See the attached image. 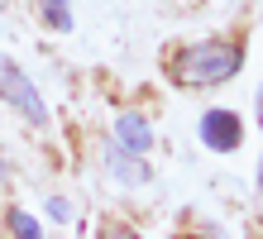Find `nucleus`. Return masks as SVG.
Masks as SVG:
<instances>
[{
    "instance_id": "nucleus-6",
    "label": "nucleus",
    "mask_w": 263,
    "mask_h": 239,
    "mask_svg": "<svg viewBox=\"0 0 263 239\" xmlns=\"http://www.w3.org/2000/svg\"><path fill=\"white\" fill-rule=\"evenodd\" d=\"M105 163H110V172H115V177L120 182H148V168L144 163H139V158H125V153H105Z\"/></svg>"
},
{
    "instance_id": "nucleus-2",
    "label": "nucleus",
    "mask_w": 263,
    "mask_h": 239,
    "mask_svg": "<svg viewBox=\"0 0 263 239\" xmlns=\"http://www.w3.org/2000/svg\"><path fill=\"white\" fill-rule=\"evenodd\" d=\"M0 96L20 110L24 120H34V124H48V105H43V96L34 91V82L20 72V62H10V58H0Z\"/></svg>"
},
{
    "instance_id": "nucleus-11",
    "label": "nucleus",
    "mask_w": 263,
    "mask_h": 239,
    "mask_svg": "<svg viewBox=\"0 0 263 239\" xmlns=\"http://www.w3.org/2000/svg\"><path fill=\"white\" fill-rule=\"evenodd\" d=\"M258 187H263V172H258Z\"/></svg>"
},
{
    "instance_id": "nucleus-10",
    "label": "nucleus",
    "mask_w": 263,
    "mask_h": 239,
    "mask_svg": "<svg viewBox=\"0 0 263 239\" xmlns=\"http://www.w3.org/2000/svg\"><path fill=\"white\" fill-rule=\"evenodd\" d=\"M258 124H263V96H258Z\"/></svg>"
},
{
    "instance_id": "nucleus-8",
    "label": "nucleus",
    "mask_w": 263,
    "mask_h": 239,
    "mask_svg": "<svg viewBox=\"0 0 263 239\" xmlns=\"http://www.w3.org/2000/svg\"><path fill=\"white\" fill-rule=\"evenodd\" d=\"M48 215H53V220H72V206H67L63 196H53V201H48Z\"/></svg>"
},
{
    "instance_id": "nucleus-5",
    "label": "nucleus",
    "mask_w": 263,
    "mask_h": 239,
    "mask_svg": "<svg viewBox=\"0 0 263 239\" xmlns=\"http://www.w3.org/2000/svg\"><path fill=\"white\" fill-rule=\"evenodd\" d=\"M34 10H39V20L53 29V34H67L72 29V10H67V0H34Z\"/></svg>"
},
{
    "instance_id": "nucleus-7",
    "label": "nucleus",
    "mask_w": 263,
    "mask_h": 239,
    "mask_svg": "<svg viewBox=\"0 0 263 239\" xmlns=\"http://www.w3.org/2000/svg\"><path fill=\"white\" fill-rule=\"evenodd\" d=\"M10 234L14 239H43L39 234V220L29 215V211H10Z\"/></svg>"
},
{
    "instance_id": "nucleus-4",
    "label": "nucleus",
    "mask_w": 263,
    "mask_h": 239,
    "mask_svg": "<svg viewBox=\"0 0 263 239\" xmlns=\"http://www.w3.org/2000/svg\"><path fill=\"white\" fill-rule=\"evenodd\" d=\"M115 143H120V149H125V153H148V143H153V130H148V120L144 115H134V110H129V115H115Z\"/></svg>"
},
{
    "instance_id": "nucleus-3",
    "label": "nucleus",
    "mask_w": 263,
    "mask_h": 239,
    "mask_svg": "<svg viewBox=\"0 0 263 239\" xmlns=\"http://www.w3.org/2000/svg\"><path fill=\"white\" fill-rule=\"evenodd\" d=\"M201 143L215 153H235L239 143H244V124L235 110H206L201 115Z\"/></svg>"
},
{
    "instance_id": "nucleus-9",
    "label": "nucleus",
    "mask_w": 263,
    "mask_h": 239,
    "mask_svg": "<svg viewBox=\"0 0 263 239\" xmlns=\"http://www.w3.org/2000/svg\"><path fill=\"white\" fill-rule=\"evenodd\" d=\"M105 239H139L129 225H110V230H105Z\"/></svg>"
},
{
    "instance_id": "nucleus-1",
    "label": "nucleus",
    "mask_w": 263,
    "mask_h": 239,
    "mask_svg": "<svg viewBox=\"0 0 263 239\" xmlns=\"http://www.w3.org/2000/svg\"><path fill=\"white\" fill-rule=\"evenodd\" d=\"M239 67H244L239 43H196V48H187V58H182V82L215 86V82H230Z\"/></svg>"
}]
</instances>
